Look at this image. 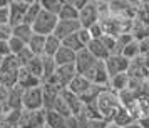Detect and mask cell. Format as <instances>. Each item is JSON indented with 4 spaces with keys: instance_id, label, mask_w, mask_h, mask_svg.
Segmentation results:
<instances>
[{
    "instance_id": "obj_1",
    "label": "cell",
    "mask_w": 149,
    "mask_h": 128,
    "mask_svg": "<svg viewBox=\"0 0 149 128\" xmlns=\"http://www.w3.org/2000/svg\"><path fill=\"white\" fill-rule=\"evenodd\" d=\"M95 107H97V110H99V113H101L102 118L111 123V120H112V116L116 115V112L121 108V101L117 98V93L111 92L107 88V90H104V92L97 97Z\"/></svg>"
},
{
    "instance_id": "obj_2",
    "label": "cell",
    "mask_w": 149,
    "mask_h": 128,
    "mask_svg": "<svg viewBox=\"0 0 149 128\" xmlns=\"http://www.w3.org/2000/svg\"><path fill=\"white\" fill-rule=\"evenodd\" d=\"M57 15H52L45 12V10H42L39 17L35 18V22L30 25L32 27V32L35 35H42V37H47V35H52L55 30V25H57Z\"/></svg>"
},
{
    "instance_id": "obj_3",
    "label": "cell",
    "mask_w": 149,
    "mask_h": 128,
    "mask_svg": "<svg viewBox=\"0 0 149 128\" xmlns=\"http://www.w3.org/2000/svg\"><path fill=\"white\" fill-rule=\"evenodd\" d=\"M45 127V110H22L17 128H44Z\"/></svg>"
},
{
    "instance_id": "obj_4",
    "label": "cell",
    "mask_w": 149,
    "mask_h": 128,
    "mask_svg": "<svg viewBox=\"0 0 149 128\" xmlns=\"http://www.w3.org/2000/svg\"><path fill=\"white\" fill-rule=\"evenodd\" d=\"M30 0H10L8 2V25L14 28L24 23V17L27 14Z\"/></svg>"
},
{
    "instance_id": "obj_5",
    "label": "cell",
    "mask_w": 149,
    "mask_h": 128,
    "mask_svg": "<svg viewBox=\"0 0 149 128\" xmlns=\"http://www.w3.org/2000/svg\"><path fill=\"white\" fill-rule=\"evenodd\" d=\"M22 110H44V98H42V88H29L24 90L22 97Z\"/></svg>"
},
{
    "instance_id": "obj_6",
    "label": "cell",
    "mask_w": 149,
    "mask_h": 128,
    "mask_svg": "<svg viewBox=\"0 0 149 128\" xmlns=\"http://www.w3.org/2000/svg\"><path fill=\"white\" fill-rule=\"evenodd\" d=\"M82 77H86L92 85L109 88V75H107V70H106L104 62H97L94 67L91 68L86 75H82Z\"/></svg>"
},
{
    "instance_id": "obj_7",
    "label": "cell",
    "mask_w": 149,
    "mask_h": 128,
    "mask_svg": "<svg viewBox=\"0 0 149 128\" xmlns=\"http://www.w3.org/2000/svg\"><path fill=\"white\" fill-rule=\"evenodd\" d=\"M99 22V14H97V5L95 0H89L86 3V7L79 12V23L81 28H89L92 27L94 23Z\"/></svg>"
},
{
    "instance_id": "obj_8",
    "label": "cell",
    "mask_w": 149,
    "mask_h": 128,
    "mask_svg": "<svg viewBox=\"0 0 149 128\" xmlns=\"http://www.w3.org/2000/svg\"><path fill=\"white\" fill-rule=\"evenodd\" d=\"M129 63H131V62H129L127 58H124L122 55H111L107 60L104 62L109 78L114 77V75H119V73H126L127 68H129Z\"/></svg>"
},
{
    "instance_id": "obj_9",
    "label": "cell",
    "mask_w": 149,
    "mask_h": 128,
    "mask_svg": "<svg viewBox=\"0 0 149 128\" xmlns=\"http://www.w3.org/2000/svg\"><path fill=\"white\" fill-rule=\"evenodd\" d=\"M81 30V23L79 20H59L57 22V25H55V30H54V37H57L59 40H64V38H67L70 35L77 34Z\"/></svg>"
},
{
    "instance_id": "obj_10",
    "label": "cell",
    "mask_w": 149,
    "mask_h": 128,
    "mask_svg": "<svg viewBox=\"0 0 149 128\" xmlns=\"http://www.w3.org/2000/svg\"><path fill=\"white\" fill-rule=\"evenodd\" d=\"M95 63H97V60H95V58H94L91 53H89L86 48H84V50H81L79 53H75L74 67H75V72H77V75H86L89 70H91V68L94 67Z\"/></svg>"
},
{
    "instance_id": "obj_11",
    "label": "cell",
    "mask_w": 149,
    "mask_h": 128,
    "mask_svg": "<svg viewBox=\"0 0 149 128\" xmlns=\"http://www.w3.org/2000/svg\"><path fill=\"white\" fill-rule=\"evenodd\" d=\"M40 85H42L40 78L29 73L25 68L19 70V73H17V87H20L22 90H29V88H35V87H40Z\"/></svg>"
},
{
    "instance_id": "obj_12",
    "label": "cell",
    "mask_w": 149,
    "mask_h": 128,
    "mask_svg": "<svg viewBox=\"0 0 149 128\" xmlns=\"http://www.w3.org/2000/svg\"><path fill=\"white\" fill-rule=\"evenodd\" d=\"M77 72H75V67L74 65H64V67H57L55 70V77H57V81H59V87L64 90L67 88V85L72 81Z\"/></svg>"
},
{
    "instance_id": "obj_13",
    "label": "cell",
    "mask_w": 149,
    "mask_h": 128,
    "mask_svg": "<svg viewBox=\"0 0 149 128\" xmlns=\"http://www.w3.org/2000/svg\"><path fill=\"white\" fill-rule=\"evenodd\" d=\"M91 87H92V83H91L86 77H82V75H75L74 78H72V81L67 85V90L70 92V93L77 95V97H82V95L86 93Z\"/></svg>"
},
{
    "instance_id": "obj_14",
    "label": "cell",
    "mask_w": 149,
    "mask_h": 128,
    "mask_svg": "<svg viewBox=\"0 0 149 128\" xmlns=\"http://www.w3.org/2000/svg\"><path fill=\"white\" fill-rule=\"evenodd\" d=\"M61 97H62V100L65 101V105L69 107V110H70V113L72 115H77L82 112V101H81V98L77 97V95H74V93H70L67 88H64V90H61Z\"/></svg>"
},
{
    "instance_id": "obj_15",
    "label": "cell",
    "mask_w": 149,
    "mask_h": 128,
    "mask_svg": "<svg viewBox=\"0 0 149 128\" xmlns=\"http://www.w3.org/2000/svg\"><path fill=\"white\" fill-rule=\"evenodd\" d=\"M86 50H87L89 53L92 55L97 62H106L109 57H111L109 50L102 45L101 40H91L89 42V45L86 47Z\"/></svg>"
},
{
    "instance_id": "obj_16",
    "label": "cell",
    "mask_w": 149,
    "mask_h": 128,
    "mask_svg": "<svg viewBox=\"0 0 149 128\" xmlns=\"http://www.w3.org/2000/svg\"><path fill=\"white\" fill-rule=\"evenodd\" d=\"M40 88H42V98H44V110H50L52 103L61 93V90L52 87V85H47V83H42Z\"/></svg>"
},
{
    "instance_id": "obj_17",
    "label": "cell",
    "mask_w": 149,
    "mask_h": 128,
    "mask_svg": "<svg viewBox=\"0 0 149 128\" xmlns=\"http://www.w3.org/2000/svg\"><path fill=\"white\" fill-rule=\"evenodd\" d=\"M22 97L24 90L20 87H12L8 88V97H7V107L8 110H22Z\"/></svg>"
},
{
    "instance_id": "obj_18",
    "label": "cell",
    "mask_w": 149,
    "mask_h": 128,
    "mask_svg": "<svg viewBox=\"0 0 149 128\" xmlns=\"http://www.w3.org/2000/svg\"><path fill=\"white\" fill-rule=\"evenodd\" d=\"M52 58H54V62H55V65H57V67H64V65H74L75 53L72 52V50L65 48V47H61L59 50H57V53H55Z\"/></svg>"
},
{
    "instance_id": "obj_19",
    "label": "cell",
    "mask_w": 149,
    "mask_h": 128,
    "mask_svg": "<svg viewBox=\"0 0 149 128\" xmlns=\"http://www.w3.org/2000/svg\"><path fill=\"white\" fill-rule=\"evenodd\" d=\"M136 118L132 116V113L129 112L126 107H121L117 112H116V115L112 116V120H111V123H114V125H117L119 128H124L127 127L129 123H132Z\"/></svg>"
},
{
    "instance_id": "obj_20",
    "label": "cell",
    "mask_w": 149,
    "mask_h": 128,
    "mask_svg": "<svg viewBox=\"0 0 149 128\" xmlns=\"http://www.w3.org/2000/svg\"><path fill=\"white\" fill-rule=\"evenodd\" d=\"M129 85V75L127 72L126 73H119V75H114L109 78V90L114 92V93H119L122 90H126Z\"/></svg>"
},
{
    "instance_id": "obj_21",
    "label": "cell",
    "mask_w": 149,
    "mask_h": 128,
    "mask_svg": "<svg viewBox=\"0 0 149 128\" xmlns=\"http://www.w3.org/2000/svg\"><path fill=\"white\" fill-rule=\"evenodd\" d=\"M59 20H79V12L75 10V7L72 5L70 0H62V7H61V12L57 15Z\"/></svg>"
},
{
    "instance_id": "obj_22",
    "label": "cell",
    "mask_w": 149,
    "mask_h": 128,
    "mask_svg": "<svg viewBox=\"0 0 149 128\" xmlns=\"http://www.w3.org/2000/svg\"><path fill=\"white\" fill-rule=\"evenodd\" d=\"M44 45H45V37L35 34L27 42V48L34 53V57H44Z\"/></svg>"
},
{
    "instance_id": "obj_23",
    "label": "cell",
    "mask_w": 149,
    "mask_h": 128,
    "mask_svg": "<svg viewBox=\"0 0 149 128\" xmlns=\"http://www.w3.org/2000/svg\"><path fill=\"white\" fill-rule=\"evenodd\" d=\"M45 128H67L65 118L54 110H45Z\"/></svg>"
},
{
    "instance_id": "obj_24",
    "label": "cell",
    "mask_w": 149,
    "mask_h": 128,
    "mask_svg": "<svg viewBox=\"0 0 149 128\" xmlns=\"http://www.w3.org/2000/svg\"><path fill=\"white\" fill-rule=\"evenodd\" d=\"M61 47H62V42L57 37L47 35L45 37V45H44V57H54Z\"/></svg>"
},
{
    "instance_id": "obj_25",
    "label": "cell",
    "mask_w": 149,
    "mask_h": 128,
    "mask_svg": "<svg viewBox=\"0 0 149 128\" xmlns=\"http://www.w3.org/2000/svg\"><path fill=\"white\" fill-rule=\"evenodd\" d=\"M42 12V7H40V2L39 0H30L29 3V8H27V14L24 17V23L27 25H32L35 22V18L39 17V14Z\"/></svg>"
},
{
    "instance_id": "obj_26",
    "label": "cell",
    "mask_w": 149,
    "mask_h": 128,
    "mask_svg": "<svg viewBox=\"0 0 149 128\" xmlns=\"http://www.w3.org/2000/svg\"><path fill=\"white\" fill-rule=\"evenodd\" d=\"M20 70V65L14 55H8L5 58H2V65H0V73H17Z\"/></svg>"
},
{
    "instance_id": "obj_27",
    "label": "cell",
    "mask_w": 149,
    "mask_h": 128,
    "mask_svg": "<svg viewBox=\"0 0 149 128\" xmlns=\"http://www.w3.org/2000/svg\"><path fill=\"white\" fill-rule=\"evenodd\" d=\"M32 35H34L32 27L27 25V23H20V25H17V27L12 28V37L20 38L22 42H25V45H27V42L30 40V37H32Z\"/></svg>"
},
{
    "instance_id": "obj_28",
    "label": "cell",
    "mask_w": 149,
    "mask_h": 128,
    "mask_svg": "<svg viewBox=\"0 0 149 128\" xmlns=\"http://www.w3.org/2000/svg\"><path fill=\"white\" fill-rule=\"evenodd\" d=\"M42 70H44V73H42V81H45L47 78H50V77L55 73L57 65H55V62H54L52 57H42Z\"/></svg>"
},
{
    "instance_id": "obj_29",
    "label": "cell",
    "mask_w": 149,
    "mask_h": 128,
    "mask_svg": "<svg viewBox=\"0 0 149 128\" xmlns=\"http://www.w3.org/2000/svg\"><path fill=\"white\" fill-rule=\"evenodd\" d=\"M24 68L27 70L29 73H32L34 77L42 80V73H44V70H42V57H34Z\"/></svg>"
},
{
    "instance_id": "obj_30",
    "label": "cell",
    "mask_w": 149,
    "mask_h": 128,
    "mask_svg": "<svg viewBox=\"0 0 149 128\" xmlns=\"http://www.w3.org/2000/svg\"><path fill=\"white\" fill-rule=\"evenodd\" d=\"M62 47L69 48V50H72L74 53H79L81 50H84V45L81 43V40H79V37H77V34L70 35V37H67V38H64L62 40Z\"/></svg>"
},
{
    "instance_id": "obj_31",
    "label": "cell",
    "mask_w": 149,
    "mask_h": 128,
    "mask_svg": "<svg viewBox=\"0 0 149 128\" xmlns=\"http://www.w3.org/2000/svg\"><path fill=\"white\" fill-rule=\"evenodd\" d=\"M121 55L124 57V58H127L129 62L137 58V57H139V43H137V40H132L131 43H127L126 47L122 48Z\"/></svg>"
},
{
    "instance_id": "obj_32",
    "label": "cell",
    "mask_w": 149,
    "mask_h": 128,
    "mask_svg": "<svg viewBox=\"0 0 149 128\" xmlns=\"http://www.w3.org/2000/svg\"><path fill=\"white\" fill-rule=\"evenodd\" d=\"M39 2H40L42 10H45L52 15H59L62 7V0H39Z\"/></svg>"
},
{
    "instance_id": "obj_33",
    "label": "cell",
    "mask_w": 149,
    "mask_h": 128,
    "mask_svg": "<svg viewBox=\"0 0 149 128\" xmlns=\"http://www.w3.org/2000/svg\"><path fill=\"white\" fill-rule=\"evenodd\" d=\"M50 110H54L55 113H59V115H62L64 118H69L70 116V110H69V107L65 105V101L62 100V97H61V93H59V97L55 98V101L52 103V108Z\"/></svg>"
},
{
    "instance_id": "obj_34",
    "label": "cell",
    "mask_w": 149,
    "mask_h": 128,
    "mask_svg": "<svg viewBox=\"0 0 149 128\" xmlns=\"http://www.w3.org/2000/svg\"><path fill=\"white\" fill-rule=\"evenodd\" d=\"M14 57L17 58L19 65H20V68H24V67H25V65L29 63V62L34 58V53H32V52H30V50H29L27 47H25L24 50H20V52H19L17 55H14Z\"/></svg>"
},
{
    "instance_id": "obj_35",
    "label": "cell",
    "mask_w": 149,
    "mask_h": 128,
    "mask_svg": "<svg viewBox=\"0 0 149 128\" xmlns=\"http://www.w3.org/2000/svg\"><path fill=\"white\" fill-rule=\"evenodd\" d=\"M25 47H27L25 42H22L20 38H17V37H10V40H8V48H10V53L12 55H17Z\"/></svg>"
},
{
    "instance_id": "obj_36",
    "label": "cell",
    "mask_w": 149,
    "mask_h": 128,
    "mask_svg": "<svg viewBox=\"0 0 149 128\" xmlns=\"http://www.w3.org/2000/svg\"><path fill=\"white\" fill-rule=\"evenodd\" d=\"M99 40H101L102 45L109 50V53L114 55V52H116V37H112V35H102Z\"/></svg>"
},
{
    "instance_id": "obj_37",
    "label": "cell",
    "mask_w": 149,
    "mask_h": 128,
    "mask_svg": "<svg viewBox=\"0 0 149 128\" xmlns=\"http://www.w3.org/2000/svg\"><path fill=\"white\" fill-rule=\"evenodd\" d=\"M87 30H89V34H91V38H92V40H99V38H101L102 35H104L102 25L99 23V22H97V23H94L92 27H89Z\"/></svg>"
},
{
    "instance_id": "obj_38",
    "label": "cell",
    "mask_w": 149,
    "mask_h": 128,
    "mask_svg": "<svg viewBox=\"0 0 149 128\" xmlns=\"http://www.w3.org/2000/svg\"><path fill=\"white\" fill-rule=\"evenodd\" d=\"M12 37V27L10 25H0V42H8Z\"/></svg>"
},
{
    "instance_id": "obj_39",
    "label": "cell",
    "mask_w": 149,
    "mask_h": 128,
    "mask_svg": "<svg viewBox=\"0 0 149 128\" xmlns=\"http://www.w3.org/2000/svg\"><path fill=\"white\" fill-rule=\"evenodd\" d=\"M77 37H79V40H81V43L84 45V47H87L89 42L92 40V38H91V34H89L87 28H81V30L77 32Z\"/></svg>"
},
{
    "instance_id": "obj_40",
    "label": "cell",
    "mask_w": 149,
    "mask_h": 128,
    "mask_svg": "<svg viewBox=\"0 0 149 128\" xmlns=\"http://www.w3.org/2000/svg\"><path fill=\"white\" fill-rule=\"evenodd\" d=\"M139 43V57H149V37L137 42Z\"/></svg>"
},
{
    "instance_id": "obj_41",
    "label": "cell",
    "mask_w": 149,
    "mask_h": 128,
    "mask_svg": "<svg viewBox=\"0 0 149 128\" xmlns=\"http://www.w3.org/2000/svg\"><path fill=\"white\" fill-rule=\"evenodd\" d=\"M107 123L109 121L102 120V118H99V120H89L87 123H86V128H106Z\"/></svg>"
},
{
    "instance_id": "obj_42",
    "label": "cell",
    "mask_w": 149,
    "mask_h": 128,
    "mask_svg": "<svg viewBox=\"0 0 149 128\" xmlns=\"http://www.w3.org/2000/svg\"><path fill=\"white\" fill-rule=\"evenodd\" d=\"M0 25H8V7L0 8Z\"/></svg>"
},
{
    "instance_id": "obj_43",
    "label": "cell",
    "mask_w": 149,
    "mask_h": 128,
    "mask_svg": "<svg viewBox=\"0 0 149 128\" xmlns=\"http://www.w3.org/2000/svg\"><path fill=\"white\" fill-rule=\"evenodd\" d=\"M8 55H12L10 53V48H8V42H0V57L5 58Z\"/></svg>"
},
{
    "instance_id": "obj_44",
    "label": "cell",
    "mask_w": 149,
    "mask_h": 128,
    "mask_svg": "<svg viewBox=\"0 0 149 128\" xmlns=\"http://www.w3.org/2000/svg\"><path fill=\"white\" fill-rule=\"evenodd\" d=\"M70 2H72V5L75 7V10H77V12H81L82 8L86 7V3H87L89 0H70Z\"/></svg>"
},
{
    "instance_id": "obj_45",
    "label": "cell",
    "mask_w": 149,
    "mask_h": 128,
    "mask_svg": "<svg viewBox=\"0 0 149 128\" xmlns=\"http://www.w3.org/2000/svg\"><path fill=\"white\" fill-rule=\"evenodd\" d=\"M141 14L146 17V18H149V2H142L141 5Z\"/></svg>"
},
{
    "instance_id": "obj_46",
    "label": "cell",
    "mask_w": 149,
    "mask_h": 128,
    "mask_svg": "<svg viewBox=\"0 0 149 128\" xmlns=\"http://www.w3.org/2000/svg\"><path fill=\"white\" fill-rule=\"evenodd\" d=\"M124 128H142V127L139 125V121H137V120H134L132 123H129L127 127H124Z\"/></svg>"
},
{
    "instance_id": "obj_47",
    "label": "cell",
    "mask_w": 149,
    "mask_h": 128,
    "mask_svg": "<svg viewBox=\"0 0 149 128\" xmlns=\"http://www.w3.org/2000/svg\"><path fill=\"white\" fill-rule=\"evenodd\" d=\"M0 128H12V127L7 125V123H3V121H0Z\"/></svg>"
},
{
    "instance_id": "obj_48",
    "label": "cell",
    "mask_w": 149,
    "mask_h": 128,
    "mask_svg": "<svg viewBox=\"0 0 149 128\" xmlns=\"http://www.w3.org/2000/svg\"><path fill=\"white\" fill-rule=\"evenodd\" d=\"M106 128H119V127H117V125H114V123H107V127H106Z\"/></svg>"
},
{
    "instance_id": "obj_49",
    "label": "cell",
    "mask_w": 149,
    "mask_h": 128,
    "mask_svg": "<svg viewBox=\"0 0 149 128\" xmlns=\"http://www.w3.org/2000/svg\"><path fill=\"white\" fill-rule=\"evenodd\" d=\"M0 65H2V57H0Z\"/></svg>"
},
{
    "instance_id": "obj_50",
    "label": "cell",
    "mask_w": 149,
    "mask_h": 128,
    "mask_svg": "<svg viewBox=\"0 0 149 128\" xmlns=\"http://www.w3.org/2000/svg\"><path fill=\"white\" fill-rule=\"evenodd\" d=\"M44 128H45V127H44Z\"/></svg>"
}]
</instances>
